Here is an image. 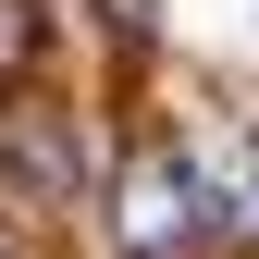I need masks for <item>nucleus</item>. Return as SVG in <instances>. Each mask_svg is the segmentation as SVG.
<instances>
[{
    "mask_svg": "<svg viewBox=\"0 0 259 259\" xmlns=\"http://www.w3.org/2000/svg\"><path fill=\"white\" fill-rule=\"evenodd\" d=\"M62 50V25H50V0H0V99L13 87H37V62Z\"/></svg>",
    "mask_w": 259,
    "mask_h": 259,
    "instance_id": "3",
    "label": "nucleus"
},
{
    "mask_svg": "<svg viewBox=\"0 0 259 259\" xmlns=\"http://www.w3.org/2000/svg\"><path fill=\"white\" fill-rule=\"evenodd\" d=\"M235 235H259V173H247V185H235Z\"/></svg>",
    "mask_w": 259,
    "mask_h": 259,
    "instance_id": "5",
    "label": "nucleus"
},
{
    "mask_svg": "<svg viewBox=\"0 0 259 259\" xmlns=\"http://www.w3.org/2000/svg\"><path fill=\"white\" fill-rule=\"evenodd\" d=\"M111 37H123V50H148V0H111Z\"/></svg>",
    "mask_w": 259,
    "mask_h": 259,
    "instance_id": "4",
    "label": "nucleus"
},
{
    "mask_svg": "<svg viewBox=\"0 0 259 259\" xmlns=\"http://www.w3.org/2000/svg\"><path fill=\"white\" fill-rule=\"evenodd\" d=\"M0 198L13 210H87L99 198V136L74 111H13L0 123Z\"/></svg>",
    "mask_w": 259,
    "mask_h": 259,
    "instance_id": "2",
    "label": "nucleus"
},
{
    "mask_svg": "<svg viewBox=\"0 0 259 259\" xmlns=\"http://www.w3.org/2000/svg\"><path fill=\"white\" fill-rule=\"evenodd\" d=\"M0 259H25V235H13V222H0Z\"/></svg>",
    "mask_w": 259,
    "mask_h": 259,
    "instance_id": "6",
    "label": "nucleus"
},
{
    "mask_svg": "<svg viewBox=\"0 0 259 259\" xmlns=\"http://www.w3.org/2000/svg\"><path fill=\"white\" fill-rule=\"evenodd\" d=\"M111 235H123V259H210L235 235V198H222V173L198 148H148L111 185Z\"/></svg>",
    "mask_w": 259,
    "mask_h": 259,
    "instance_id": "1",
    "label": "nucleus"
}]
</instances>
